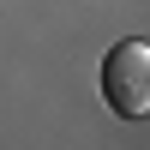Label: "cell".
Instances as JSON below:
<instances>
[{
    "label": "cell",
    "instance_id": "1",
    "mask_svg": "<svg viewBox=\"0 0 150 150\" xmlns=\"http://www.w3.org/2000/svg\"><path fill=\"white\" fill-rule=\"evenodd\" d=\"M102 96L120 120H144L150 114V42L144 36H126V42L108 48L102 60Z\"/></svg>",
    "mask_w": 150,
    "mask_h": 150
}]
</instances>
